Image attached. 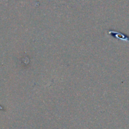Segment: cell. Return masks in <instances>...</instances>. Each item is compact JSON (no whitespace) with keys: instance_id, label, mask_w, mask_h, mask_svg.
Instances as JSON below:
<instances>
[{"instance_id":"obj_1","label":"cell","mask_w":129,"mask_h":129,"mask_svg":"<svg viewBox=\"0 0 129 129\" xmlns=\"http://www.w3.org/2000/svg\"><path fill=\"white\" fill-rule=\"evenodd\" d=\"M108 34L110 35V36L119 39V40L129 42V36L126 35V34H122L121 32H117V31H113V30H108Z\"/></svg>"}]
</instances>
